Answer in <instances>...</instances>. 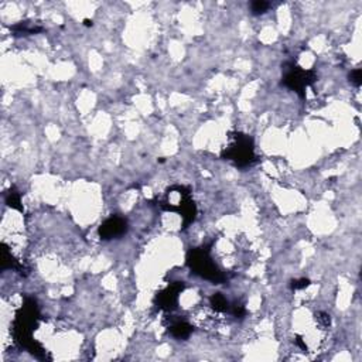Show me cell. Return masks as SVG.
I'll list each match as a JSON object with an SVG mask.
<instances>
[{"label":"cell","instance_id":"30bf717a","mask_svg":"<svg viewBox=\"0 0 362 362\" xmlns=\"http://www.w3.org/2000/svg\"><path fill=\"white\" fill-rule=\"evenodd\" d=\"M269 3L264 2V0H256V2H252L250 3V10L253 14H262L265 13L268 9H269Z\"/></svg>","mask_w":362,"mask_h":362},{"label":"cell","instance_id":"7a4b0ae2","mask_svg":"<svg viewBox=\"0 0 362 362\" xmlns=\"http://www.w3.org/2000/svg\"><path fill=\"white\" fill-rule=\"evenodd\" d=\"M187 262L191 270L201 276L205 280H210L212 283H222L225 280V276L222 272L218 269L215 264L212 262L210 256V249L208 248H197V249L190 250Z\"/></svg>","mask_w":362,"mask_h":362},{"label":"cell","instance_id":"9c48e42d","mask_svg":"<svg viewBox=\"0 0 362 362\" xmlns=\"http://www.w3.org/2000/svg\"><path fill=\"white\" fill-rule=\"evenodd\" d=\"M6 203L9 207H12L13 210L17 211H23V207H21V197H20V192L14 187L10 188V191L7 192L6 197Z\"/></svg>","mask_w":362,"mask_h":362},{"label":"cell","instance_id":"8fae6325","mask_svg":"<svg viewBox=\"0 0 362 362\" xmlns=\"http://www.w3.org/2000/svg\"><path fill=\"white\" fill-rule=\"evenodd\" d=\"M349 79H351V82L354 84L355 86H359L362 84V73L359 68H356V70H354V71H351V74H349Z\"/></svg>","mask_w":362,"mask_h":362},{"label":"cell","instance_id":"6da1fadb","mask_svg":"<svg viewBox=\"0 0 362 362\" xmlns=\"http://www.w3.org/2000/svg\"><path fill=\"white\" fill-rule=\"evenodd\" d=\"M40 313L39 306L34 299H26L24 306L17 311L13 323V333L16 341L23 347L33 352L34 355L41 359H47L46 351L37 341L33 340V330L39 325Z\"/></svg>","mask_w":362,"mask_h":362},{"label":"cell","instance_id":"52a82bcc","mask_svg":"<svg viewBox=\"0 0 362 362\" xmlns=\"http://www.w3.org/2000/svg\"><path fill=\"white\" fill-rule=\"evenodd\" d=\"M191 333H192V327L185 321H176L170 325V334L174 338H178V340L190 337Z\"/></svg>","mask_w":362,"mask_h":362},{"label":"cell","instance_id":"4fadbf2b","mask_svg":"<svg viewBox=\"0 0 362 362\" xmlns=\"http://www.w3.org/2000/svg\"><path fill=\"white\" fill-rule=\"evenodd\" d=\"M84 24H85L86 27H89V26H92V20H84Z\"/></svg>","mask_w":362,"mask_h":362},{"label":"cell","instance_id":"3957f363","mask_svg":"<svg viewBox=\"0 0 362 362\" xmlns=\"http://www.w3.org/2000/svg\"><path fill=\"white\" fill-rule=\"evenodd\" d=\"M232 142L222 153V157L234 161L238 167H249L256 161L253 140L244 133H235L232 136Z\"/></svg>","mask_w":362,"mask_h":362},{"label":"cell","instance_id":"ba28073f","mask_svg":"<svg viewBox=\"0 0 362 362\" xmlns=\"http://www.w3.org/2000/svg\"><path fill=\"white\" fill-rule=\"evenodd\" d=\"M210 303L212 306V309L218 311V313H225V311H229L231 310L229 302L221 293H217V294H214V296L211 297Z\"/></svg>","mask_w":362,"mask_h":362},{"label":"cell","instance_id":"8992f818","mask_svg":"<svg viewBox=\"0 0 362 362\" xmlns=\"http://www.w3.org/2000/svg\"><path fill=\"white\" fill-rule=\"evenodd\" d=\"M127 231V222L120 217H111L106 219L99 228V235L102 239H113V238L122 237Z\"/></svg>","mask_w":362,"mask_h":362},{"label":"cell","instance_id":"277c9868","mask_svg":"<svg viewBox=\"0 0 362 362\" xmlns=\"http://www.w3.org/2000/svg\"><path fill=\"white\" fill-rule=\"evenodd\" d=\"M316 81V75L313 71H306L303 68L291 65L286 71L283 77V85L290 88L291 91L304 96V91Z\"/></svg>","mask_w":362,"mask_h":362},{"label":"cell","instance_id":"5b68a950","mask_svg":"<svg viewBox=\"0 0 362 362\" xmlns=\"http://www.w3.org/2000/svg\"><path fill=\"white\" fill-rule=\"evenodd\" d=\"M184 289L183 283H173L170 284L167 289L163 291H160L157 294V307L160 310H166V311H173L176 309V306L178 303V296L180 293Z\"/></svg>","mask_w":362,"mask_h":362},{"label":"cell","instance_id":"7c38bea8","mask_svg":"<svg viewBox=\"0 0 362 362\" xmlns=\"http://www.w3.org/2000/svg\"><path fill=\"white\" fill-rule=\"evenodd\" d=\"M309 284H310L309 279H300V280H293V282H291V289H294V290L304 289V287H307Z\"/></svg>","mask_w":362,"mask_h":362}]
</instances>
